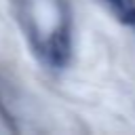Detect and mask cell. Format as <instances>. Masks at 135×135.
<instances>
[{
	"instance_id": "cell-1",
	"label": "cell",
	"mask_w": 135,
	"mask_h": 135,
	"mask_svg": "<svg viewBox=\"0 0 135 135\" xmlns=\"http://www.w3.org/2000/svg\"><path fill=\"white\" fill-rule=\"evenodd\" d=\"M19 19L36 57L63 68L72 57V13L68 0H17Z\"/></svg>"
},
{
	"instance_id": "cell-2",
	"label": "cell",
	"mask_w": 135,
	"mask_h": 135,
	"mask_svg": "<svg viewBox=\"0 0 135 135\" xmlns=\"http://www.w3.org/2000/svg\"><path fill=\"white\" fill-rule=\"evenodd\" d=\"M108 11L114 13V17L129 25L131 17L135 15V0H99Z\"/></svg>"
},
{
	"instance_id": "cell-3",
	"label": "cell",
	"mask_w": 135,
	"mask_h": 135,
	"mask_svg": "<svg viewBox=\"0 0 135 135\" xmlns=\"http://www.w3.org/2000/svg\"><path fill=\"white\" fill-rule=\"evenodd\" d=\"M129 25H131V27H133V30H135V15H133V17H131V21H129Z\"/></svg>"
}]
</instances>
